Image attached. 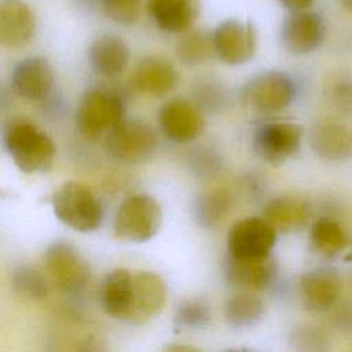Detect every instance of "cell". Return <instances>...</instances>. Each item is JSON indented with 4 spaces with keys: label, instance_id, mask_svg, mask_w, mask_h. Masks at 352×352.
<instances>
[{
    "label": "cell",
    "instance_id": "cell-25",
    "mask_svg": "<svg viewBox=\"0 0 352 352\" xmlns=\"http://www.w3.org/2000/svg\"><path fill=\"white\" fill-rule=\"evenodd\" d=\"M232 206V195L224 190H210L201 194L194 205L197 223L204 228H212L221 221Z\"/></svg>",
    "mask_w": 352,
    "mask_h": 352
},
{
    "label": "cell",
    "instance_id": "cell-19",
    "mask_svg": "<svg viewBox=\"0 0 352 352\" xmlns=\"http://www.w3.org/2000/svg\"><path fill=\"white\" fill-rule=\"evenodd\" d=\"M199 0H147V10L157 26L165 32L183 33L199 14Z\"/></svg>",
    "mask_w": 352,
    "mask_h": 352
},
{
    "label": "cell",
    "instance_id": "cell-22",
    "mask_svg": "<svg viewBox=\"0 0 352 352\" xmlns=\"http://www.w3.org/2000/svg\"><path fill=\"white\" fill-rule=\"evenodd\" d=\"M263 217L276 232L289 234L304 227L309 217V208L296 197H276L265 205Z\"/></svg>",
    "mask_w": 352,
    "mask_h": 352
},
{
    "label": "cell",
    "instance_id": "cell-32",
    "mask_svg": "<svg viewBox=\"0 0 352 352\" xmlns=\"http://www.w3.org/2000/svg\"><path fill=\"white\" fill-rule=\"evenodd\" d=\"M192 166L199 173H212L219 168V162L210 151H198L194 157Z\"/></svg>",
    "mask_w": 352,
    "mask_h": 352
},
{
    "label": "cell",
    "instance_id": "cell-24",
    "mask_svg": "<svg viewBox=\"0 0 352 352\" xmlns=\"http://www.w3.org/2000/svg\"><path fill=\"white\" fill-rule=\"evenodd\" d=\"M264 305L252 292H242L230 297L224 307V316L230 326L235 329L252 327L261 319Z\"/></svg>",
    "mask_w": 352,
    "mask_h": 352
},
{
    "label": "cell",
    "instance_id": "cell-1",
    "mask_svg": "<svg viewBox=\"0 0 352 352\" xmlns=\"http://www.w3.org/2000/svg\"><path fill=\"white\" fill-rule=\"evenodd\" d=\"M3 140L19 170L40 173L51 169L56 154L55 143L36 124L26 120L11 121L4 131Z\"/></svg>",
    "mask_w": 352,
    "mask_h": 352
},
{
    "label": "cell",
    "instance_id": "cell-15",
    "mask_svg": "<svg viewBox=\"0 0 352 352\" xmlns=\"http://www.w3.org/2000/svg\"><path fill=\"white\" fill-rule=\"evenodd\" d=\"M276 263L271 256L260 258H238L228 256L226 278L242 292H260L270 287L276 278Z\"/></svg>",
    "mask_w": 352,
    "mask_h": 352
},
{
    "label": "cell",
    "instance_id": "cell-6",
    "mask_svg": "<svg viewBox=\"0 0 352 352\" xmlns=\"http://www.w3.org/2000/svg\"><path fill=\"white\" fill-rule=\"evenodd\" d=\"M44 263L50 278L63 294H78L89 279L85 258L70 242L51 243L44 253Z\"/></svg>",
    "mask_w": 352,
    "mask_h": 352
},
{
    "label": "cell",
    "instance_id": "cell-7",
    "mask_svg": "<svg viewBox=\"0 0 352 352\" xmlns=\"http://www.w3.org/2000/svg\"><path fill=\"white\" fill-rule=\"evenodd\" d=\"M243 102L260 113L286 109L296 98V84L282 72H264L254 76L242 91Z\"/></svg>",
    "mask_w": 352,
    "mask_h": 352
},
{
    "label": "cell",
    "instance_id": "cell-3",
    "mask_svg": "<svg viewBox=\"0 0 352 352\" xmlns=\"http://www.w3.org/2000/svg\"><path fill=\"white\" fill-rule=\"evenodd\" d=\"M51 205L60 223L80 232L96 230L103 209L89 188L76 182L63 183L51 197Z\"/></svg>",
    "mask_w": 352,
    "mask_h": 352
},
{
    "label": "cell",
    "instance_id": "cell-13",
    "mask_svg": "<svg viewBox=\"0 0 352 352\" xmlns=\"http://www.w3.org/2000/svg\"><path fill=\"white\" fill-rule=\"evenodd\" d=\"M160 126L169 140L187 143L201 135L205 121L194 103L186 99H173L161 107Z\"/></svg>",
    "mask_w": 352,
    "mask_h": 352
},
{
    "label": "cell",
    "instance_id": "cell-29",
    "mask_svg": "<svg viewBox=\"0 0 352 352\" xmlns=\"http://www.w3.org/2000/svg\"><path fill=\"white\" fill-rule=\"evenodd\" d=\"M209 320V307L199 300H186L180 302L175 311V322L182 327L199 329L204 327Z\"/></svg>",
    "mask_w": 352,
    "mask_h": 352
},
{
    "label": "cell",
    "instance_id": "cell-21",
    "mask_svg": "<svg viewBox=\"0 0 352 352\" xmlns=\"http://www.w3.org/2000/svg\"><path fill=\"white\" fill-rule=\"evenodd\" d=\"M88 54L92 67L106 77L121 74L126 69L131 55L126 43L114 34H102L96 37L92 41Z\"/></svg>",
    "mask_w": 352,
    "mask_h": 352
},
{
    "label": "cell",
    "instance_id": "cell-14",
    "mask_svg": "<svg viewBox=\"0 0 352 352\" xmlns=\"http://www.w3.org/2000/svg\"><path fill=\"white\" fill-rule=\"evenodd\" d=\"M14 92L26 100L45 99L54 87V72L47 59L29 56L19 60L11 73Z\"/></svg>",
    "mask_w": 352,
    "mask_h": 352
},
{
    "label": "cell",
    "instance_id": "cell-5",
    "mask_svg": "<svg viewBox=\"0 0 352 352\" xmlns=\"http://www.w3.org/2000/svg\"><path fill=\"white\" fill-rule=\"evenodd\" d=\"M157 136L154 129L138 120H122L109 131L106 150L111 158L122 164H142L155 151Z\"/></svg>",
    "mask_w": 352,
    "mask_h": 352
},
{
    "label": "cell",
    "instance_id": "cell-4",
    "mask_svg": "<svg viewBox=\"0 0 352 352\" xmlns=\"http://www.w3.org/2000/svg\"><path fill=\"white\" fill-rule=\"evenodd\" d=\"M161 223L162 210L157 199L147 194H135L120 205L113 231L121 241L142 243L158 232Z\"/></svg>",
    "mask_w": 352,
    "mask_h": 352
},
{
    "label": "cell",
    "instance_id": "cell-26",
    "mask_svg": "<svg viewBox=\"0 0 352 352\" xmlns=\"http://www.w3.org/2000/svg\"><path fill=\"white\" fill-rule=\"evenodd\" d=\"M309 236L314 249L323 256H334L349 243L345 230L330 217L318 219L311 227Z\"/></svg>",
    "mask_w": 352,
    "mask_h": 352
},
{
    "label": "cell",
    "instance_id": "cell-10",
    "mask_svg": "<svg viewBox=\"0 0 352 352\" xmlns=\"http://www.w3.org/2000/svg\"><path fill=\"white\" fill-rule=\"evenodd\" d=\"M166 302V286L154 272L138 271L132 274L129 307L125 315L132 324H144L160 315Z\"/></svg>",
    "mask_w": 352,
    "mask_h": 352
},
{
    "label": "cell",
    "instance_id": "cell-12",
    "mask_svg": "<svg viewBox=\"0 0 352 352\" xmlns=\"http://www.w3.org/2000/svg\"><path fill=\"white\" fill-rule=\"evenodd\" d=\"M324 23L322 16L309 10L290 11L280 28V41L293 55H305L315 51L323 41Z\"/></svg>",
    "mask_w": 352,
    "mask_h": 352
},
{
    "label": "cell",
    "instance_id": "cell-20",
    "mask_svg": "<svg viewBox=\"0 0 352 352\" xmlns=\"http://www.w3.org/2000/svg\"><path fill=\"white\" fill-rule=\"evenodd\" d=\"M314 151L327 161H345L352 157V132L337 122L315 125L309 136Z\"/></svg>",
    "mask_w": 352,
    "mask_h": 352
},
{
    "label": "cell",
    "instance_id": "cell-31",
    "mask_svg": "<svg viewBox=\"0 0 352 352\" xmlns=\"http://www.w3.org/2000/svg\"><path fill=\"white\" fill-rule=\"evenodd\" d=\"M331 100L342 111L352 110V81H338L331 88Z\"/></svg>",
    "mask_w": 352,
    "mask_h": 352
},
{
    "label": "cell",
    "instance_id": "cell-23",
    "mask_svg": "<svg viewBox=\"0 0 352 352\" xmlns=\"http://www.w3.org/2000/svg\"><path fill=\"white\" fill-rule=\"evenodd\" d=\"M132 274L125 268H116L109 272L99 287V301L103 311L116 319H125L131 290H132Z\"/></svg>",
    "mask_w": 352,
    "mask_h": 352
},
{
    "label": "cell",
    "instance_id": "cell-35",
    "mask_svg": "<svg viewBox=\"0 0 352 352\" xmlns=\"http://www.w3.org/2000/svg\"><path fill=\"white\" fill-rule=\"evenodd\" d=\"M340 3L345 10L352 11V0H340Z\"/></svg>",
    "mask_w": 352,
    "mask_h": 352
},
{
    "label": "cell",
    "instance_id": "cell-34",
    "mask_svg": "<svg viewBox=\"0 0 352 352\" xmlns=\"http://www.w3.org/2000/svg\"><path fill=\"white\" fill-rule=\"evenodd\" d=\"M166 349H169V351H190V349H195V348H192V346H180V345H172V346H169V348H166Z\"/></svg>",
    "mask_w": 352,
    "mask_h": 352
},
{
    "label": "cell",
    "instance_id": "cell-33",
    "mask_svg": "<svg viewBox=\"0 0 352 352\" xmlns=\"http://www.w3.org/2000/svg\"><path fill=\"white\" fill-rule=\"evenodd\" d=\"M279 1L289 11H301V10H309V7H312L316 0H279Z\"/></svg>",
    "mask_w": 352,
    "mask_h": 352
},
{
    "label": "cell",
    "instance_id": "cell-9",
    "mask_svg": "<svg viewBox=\"0 0 352 352\" xmlns=\"http://www.w3.org/2000/svg\"><path fill=\"white\" fill-rule=\"evenodd\" d=\"M214 55L226 65L235 66L250 60L257 48V36L250 22L226 19L213 32Z\"/></svg>",
    "mask_w": 352,
    "mask_h": 352
},
{
    "label": "cell",
    "instance_id": "cell-2",
    "mask_svg": "<svg viewBox=\"0 0 352 352\" xmlns=\"http://www.w3.org/2000/svg\"><path fill=\"white\" fill-rule=\"evenodd\" d=\"M125 100L111 89H87L77 106L76 126L78 132L89 140L98 139L103 132H109L124 120Z\"/></svg>",
    "mask_w": 352,
    "mask_h": 352
},
{
    "label": "cell",
    "instance_id": "cell-17",
    "mask_svg": "<svg viewBox=\"0 0 352 352\" xmlns=\"http://www.w3.org/2000/svg\"><path fill=\"white\" fill-rule=\"evenodd\" d=\"M298 286L302 304L312 311H323L337 301L341 292V279L337 271L320 267L304 272Z\"/></svg>",
    "mask_w": 352,
    "mask_h": 352
},
{
    "label": "cell",
    "instance_id": "cell-27",
    "mask_svg": "<svg viewBox=\"0 0 352 352\" xmlns=\"http://www.w3.org/2000/svg\"><path fill=\"white\" fill-rule=\"evenodd\" d=\"M212 54H214L213 33L205 30L187 32L176 45V55L186 65H198Z\"/></svg>",
    "mask_w": 352,
    "mask_h": 352
},
{
    "label": "cell",
    "instance_id": "cell-11",
    "mask_svg": "<svg viewBox=\"0 0 352 352\" xmlns=\"http://www.w3.org/2000/svg\"><path fill=\"white\" fill-rule=\"evenodd\" d=\"M302 128L294 122H270L261 125L253 138L256 153L270 164H282L300 148Z\"/></svg>",
    "mask_w": 352,
    "mask_h": 352
},
{
    "label": "cell",
    "instance_id": "cell-16",
    "mask_svg": "<svg viewBox=\"0 0 352 352\" xmlns=\"http://www.w3.org/2000/svg\"><path fill=\"white\" fill-rule=\"evenodd\" d=\"M36 18L23 0L0 1V41L7 48H21L34 36Z\"/></svg>",
    "mask_w": 352,
    "mask_h": 352
},
{
    "label": "cell",
    "instance_id": "cell-8",
    "mask_svg": "<svg viewBox=\"0 0 352 352\" xmlns=\"http://www.w3.org/2000/svg\"><path fill=\"white\" fill-rule=\"evenodd\" d=\"M276 231L264 217H246L236 221L228 232V254L238 258H260L271 256Z\"/></svg>",
    "mask_w": 352,
    "mask_h": 352
},
{
    "label": "cell",
    "instance_id": "cell-18",
    "mask_svg": "<svg viewBox=\"0 0 352 352\" xmlns=\"http://www.w3.org/2000/svg\"><path fill=\"white\" fill-rule=\"evenodd\" d=\"M177 81L176 69L168 59L161 56L143 58L131 77L132 88L147 95H164L172 91Z\"/></svg>",
    "mask_w": 352,
    "mask_h": 352
},
{
    "label": "cell",
    "instance_id": "cell-28",
    "mask_svg": "<svg viewBox=\"0 0 352 352\" xmlns=\"http://www.w3.org/2000/svg\"><path fill=\"white\" fill-rule=\"evenodd\" d=\"M11 285L16 294L32 301H41L48 294L45 278L30 267H18L11 274Z\"/></svg>",
    "mask_w": 352,
    "mask_h": 352
},
{
    "label": "cell",
    "instance_id": "cell-30",
    "mask_svg": "<svg viewBox=\"0 0 352 352\" xmlns=\"http://www.w3.org/2000/svg\"><path fill=\"white\" fill-rule=\"evenodd\" d=\"M100 7L111 21L132 25L140 18L142 0H100Z\"/></svg>",
    "mask_w": 352,
    "mask_h": 352
}]
</instances>
